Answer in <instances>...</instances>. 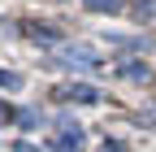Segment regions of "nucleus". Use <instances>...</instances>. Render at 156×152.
Here are the masks:
<instances>
[{"label":"nucleus","instance_id":"7ed1b4c3","mask_svg":"<svg viewBox=\"0 0 156 152\" xmlns=\"http://www.w3.org/2000/svg\"><path fill=\"white\" fill-rule=\"evenodd\" d=\"M134 22H156V0H130Z\"/></svg>","mask_w":156,"mask_h":152},{"label":"nucleus","instance_id":"39448f33","mask_svg":"<svg viewBox=\"0 0 156 152\" xmlns=\"http://www.w3.org/2000/svg\"><path fill=\"white\" fill-rule=\"evenodd\" d=\"M122 78H130V83H143V78H147V65H139V61L122 65Z\"/></svg>","mask_w":156,"mask_h":152},{"label":"nucleus","instance_id":"423d86ee","mask_svg":"<svg viewBox=\"0 0 156 152\" xmlns=\"http://www.w3.org/2000/svg\"><path fill=\"white\" fill-rule=\"evenodd\" d=\"M87 9H95V13H113V9H122V0H83Z\"/></svg>","mask_w":156,"mask_h":152},{"label":"nucleus","instance_id":"1a4fd4ad","mask_svg":"<svg viewBox=\"0 0 156 152\" xmlns=\"http://www.w3.org/2000/svg\"><path fill=\"white\" fill-rule=\"evenodd\" d=\"M13 152H39V148H35V143H26V139H17V143H13Z\"/></svg>","mask_w":156,"mask_h":152},{"label":"nucleus","instance_id":"f03ea898","mask_svg":"<svg viewBox=\"0 0 156 152\" xmlns=\"http://www.w3.org/2000/svg\"><path fill=\"white\" fill-rule=\"evenodd\" d=\"M61 61H65V65H83V70H95V56H91L87 48H65V52H61Z\"/></svg>","mask_w":156,"mask_h":152},{"label":"nucleus","instance_id":"20e7f679","mask_svg":"<svg viewBox=\"0 0 156 152\" xmlns=\"http://www.w3.org/2000/svg\"><path fill=\"white\" fill-rule=\"evenodd\" d=\"M26 35H30V39H44V44L56 39V31H52V26H39V22H26Z\"/></svg>","mask_w":156,"mask_h":152},{"label":"nucleus","instance_id":"0eeeda50","mask_svg":"<svg viewBox=\"0 0 156 152\" xmlns=\"http://www.w3.org/2000/svg\"><path fill=\"white\" fill-rule=\"evenodd\" d=\"M0 87H13V91H17V87H22V74H13V70H0Z\"/></svg>","mask_w":156,"mask_h":152},{"label":"nucleus","instance_id":"6e6552de","mask_svg":"<svg viewBox=\"0 0 156 152\" xmlns=\"http://www.w3.org/2000/svg\"><path fill=\"white\" fill-rule=\"evenodd\" d=\"M5 122H13V109H9L5 100H0V126H5Z\"/></svg>","mask_w":156,"mask_h":152},{"label":"nucleus","instance_id":"f257e3e1","mask_svg":"<svg viewBox=\"0 0 156 152\" xmlns=\"http://www.w3.org/2000/svg\"><path fill=\"white\" fill-rule=\"evenodd\" d=\"M61 100H100V91L95 87H87V83H74V87H61Z\"/></svg>","mask_w":156,"mask_h":152}]
</instances>
